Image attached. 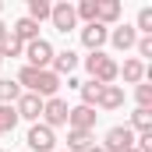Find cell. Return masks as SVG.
Segmentation results:
<instances>
[{"instance_id":"obj_1","label":"cell","mask_w":152,"mask_h":152,"mask_svg":"<svg viewBox=\"0 0 152 152\" xmlns=\"http://www.w3.org/2000/svg\"><path fill=\"white\" fill-rule=\"evenodd\" d=\"M85 71L92 75V81H99V85H113L117 78H120V75H117L120 64L99 50V53H88V57H85Z\"/></svg>"},{"instance_id":"obj_2","label":"cell","mask_w":152,"mask_h":152,"mask_svg":"<svg viewBox=\"0 0 152 152\" xmlns=\"http://www.w3.org/2000/svg\"><path fill=\"white\" fill-rule=\"evenodd\" d=\"M21 57L28 60V67L46 71V67L53 64V46H50L46 39H36V42H28V46H25V53H21Z\"/></svg>"},{"instance_id":"obj_3","label":"cell","mask_w":152,"mask_h":152,"mask_svg":"<svg viewBox=\"0 0 152 152\" xmlns=\"http://www.w3.org/2000/svg\"><path fill=\"white\" fill-rule=\"evenodd\" d=\"M67 103L60 99V96H53V99H42V124L53 131V127H64L67 124Z\"/></svg>"},{"instance_id":"obj_4","label":"cell","mask_w":152,"mask_h":152,"mask_svg":"<svg viewBox=\"0 0 152 152\" xmlns=\"http://www.w3.org/2000/svg\"><path fill=\"white\" fill-rule=\"evenodd\" d=\"M25 142H28L32 152H53V149H57V134H53L46 124H32L28 134H25Z\"/></svg>"},{"instance_id":"obj_5","label":"cell","mask_w":152,"mask_h":152,"mask_svg":"<svg viewBox=\"0 0 152 152\" xmlns=\"http://www.w3.org/2000/svg\"><path fill=\"white\" fill-rule=\"evenodd\" d=\"M127 149H134V131L131 127H110L106 131V138H103V152H127Z\"/></svg>"},{"instance_id":"obj_6","label":"cell","mask_w":152,"mask_h":152,"mask_svg":"<svg viewBox=\"0 0 152 152\" xmlns=\"http://www.w3.org/2000/svg\"><path fill=\"white\" fill-rule=\"evenodd\" d=\"M14 110H18V120H32V124H39V117H42V99H39L36 92H21L18 103H14Z\"/></svg>"},{"instance_id":"obj_7","label":"cell","mask_w":152,"mask_h":152,"mask_svg":"<svg viewBox=\"0 0 152 152\" xmlns=\"http://www.w3.org/2000/svg\"><path fill=\"white\" fill-rule=\"evenodd\" d=\"M106 39H110V28L99 25V21H92V25L81 28V46H85L88 53H99V50L106 46Z\"/></svg>"},{"instance_id":"obj_8","label":"cell","mask_w":152,"mask_h":152,"mask_svg":"<svg viewBox=\"0 0 152 152\" xmlns=\"http://www.w3.org/2000/svg\"><path fill=\"white\" fill-rule=\"evenodd\" d=\"M50 21H53V28H57V32H64V36H67V32L78 25V18H75V4H67V0H64V4H53Z\"/></svg>"},{"instance_id":"obj_9","label":"cell","mask_w":152,"mask_h":152,"mask_svg":"<svg viewBox=\"0 0 152 152\" xmlns=\"http://www.w3.org/2000/svg\"><path fill=\"white\" fill-rule=\"evenodd\" d=\"M96 110H92V106H81V103H78V106H71V110H67V127H71V131H92V127H96Z\"/></svg>"},{"instance_id":"obj_10","label":"cell","mask_w":152,"mask_h":152,"mask_svg":"<svg viewBox=\"0 0 152 152\" xmlns=\"http://www.w3.org/2000/svg\"><path fill=\"white\" fill-rule=\"evenodd\" d=\"M96 106H99V110H120V106H124V85H103Z\"/></svg>"},{"instance_id":"obj_11","label":"cell","mask_w":152,"mask_h":152,"mask_svg":"<svg viewBox=\"0 0 152 152\" xmlns=\"http://www.w3.org/2000/svg\"><path fill=\"white\" fill-rule=\"evenodd\" d=\"M106 42H113L117 50L124 53V50H134V42H138V32H134V25H117L113 32H110V39Z\"/></svg>"},{"instance_id":"obj_12","label":"cell","mask_w":152,"mask_h":152,"mask_svg":"<svg viewBox=\"0 0 152 152\" xmlns=\"http://www.w3.org/2000/svg\"><path fill=\"white\" fill-rule=\"evenodd\" d=\"M78 67V53L75 50H60V53H53V64H50V71L57 78H64V75H71Z\"/></svg>"},{"instance_id":"obj_13","label":"cell","mask_w":152,"mask_h":152,"mask_svg":"<svg viewBox=\"0 0 152 152\" xmlns=\"http://www.w3.org/2000/svg\"><path fill=\"white\" fill-rule=\"evenodd\" d=\"M57 92H60V78L53 75L50 67H46V71H39V81H36V96H39V99H53Z\"/></svg>"},{"instance_id":"obj_14","label":"cell","mask_w":152,"mask_h":152,"mask_svg":"<svg viewBox=\"0 0 152 152\" xmlns=\"http://www.w3.org/2000/svg\"><path fill=\"white\" fill-rule=\"evenodd\" d=\"M117 75H124V81H127V85H138V81H145V75H149V71H145V60L127 57V60H124V67H120Z\"/></svg>"},{"instance_id":"obj_15","label":"cell","mask_w":152,"mask_h":152,"mask_svg":"<svg viewBox=\"0 0 152 152\" xmlns=\"http://www.w3.org/2000/svg\"><path fill=\"white\" fill-rule=\"evenodd\" d=\"M11 36L18 39V42H25V46H28V42H36V39H39V25L32 21V18H18V21H14V28H11Z\"/></svg>"},{"instance_id":"obj_16","label":"cell","mask_w":152,"mask_h":152,"mask_svg":"<svg viewBox=\"0 0 152 152\" xmlns=\"http://www.w3.org/2000/svg\"><path fill=\"white\" fill-rule=\"evenodd\" d=\"M117 18H120V4L117 0H99V7H96V21L99 25H117Z\"/></svg>"},{"instance_id":"obj_17","label":"cell","mask_w":152,"mask_h":152,"mask_svg":"<svg viewBox=\"0 0 152 152\" xmlns=\"http://www.w3.org/2000/svg\"><path fill=\"white\" fill-rule=\"evenodd\" d=\"M92 145V131H67V152H85Z\"/></svg>"},{"instance_id":"obj_18","label":"cell","mask_w":152,"mask_h":152,"mask_svg":"<svg viewBox=\"0 0 152 152\" xmlns=\"http://www.w3.org/2000/svg\"><path fill=\"white\" fill-rule=\"evenodd\" d=\"M18 96H21L18 81H14V78H0V106H14Z\"/></svg>"},{"instance_id":"obj_19","label":"cell","mask_w":152,"mask_h":152,"mask_svg":"<svg viewBox=\"0 0 152 152\" xmlns=\"http://www.w3.org/2000/svg\"><path fill=\"white\" fill-rule=\"evenodd\" d=\"M78 92H81V106H92V110H96V99H99L103 85L88 78V81H81V85H78Z\"/></svg>"},{"instance_id":"obj_20","label":"cell","mask_w":152,"mask_h":152,"mask_svg":"<svg viewBox=\"0 0 152 152\" xmlns=\"http://www.w3.org/2000/svg\"><path fill=\"white\" fill-rule=\"evenodd\" d=\"M50 11H53V4H50V0H28V14H25V18H32V21H46V18H50Z\"/></svg>"},{"instance_id":"obj_21","label":"cell","mask_w":152,"mask_h":152,"mask_svg":"<svg viewBox=\"0 0 152 152\" xmlns=\"http://www.w3.org/2000/svg\"><path fill=\"white\" fill-rule=\"evenodd\" d=\"M131 131H138V134L152 131V110H134L131 113Z\"/></svg>"},{"instance_id":"obj_22","label":"cell","mask_w":152,"mask_h":152,"mask_svg":"<svg viewBox=\"0 0 152 152\" xmlns=\"http://www.w3.org/2000/svg\"><path fill=\"white\" fill-rule=\"evenodd\" d=\"M21 53H25V42H18V39L7 32V36H4V42H0V57L7 60V57H21Z\"/></svg>"},{"instance_id":"obj_23","label":"cell","mask_w":152,"mask_h":152,"mask_svg":"<svg viewBox=\"0 0 152 152\" xmlns=\"http://www.w3.org/2000/svg\"><path fill=\"white\" fill-rule=\"evenodd\" d=\"M96 7H99V0H81L75 7V18H81L85 25H92V21H96Z\"/></svg>"},{"instance_id":"obj_24","label":"cell","mask_w":152,"mask_h":152,"mask_svg":"<svg viewBox=\"0 0 152 152\" xmlns=\"http://www.w3.org/2000/svg\"><path fill=\"white\" fill-rule=\"evenodd\" d=\"M14 127H18V110L14 106H0V134H7Z\"/></svg>"},{"instance_id":"obj_25","label":"cell","mask_w":152,"mask_h":152,"mask_svg":"<svg viewBox=\"0 0 152 152\" xmlns=\"http://www.w3.org/2000/svg\"><path fill=\"white\" fill-rule=\"evenodd\" d=\"M134 99H138V110H152V85L138 81L134 85Z\"/></svg>"},{"instance_id":"obj_26","label":"cell","mask_w":152,"mask_h":152,"mask_svg":"<svg viewBox=\"0 0 152 152\" xmlns=\"http://www.w3.org/2000/svg\"><path fill=\"white\" fill-rule=\"evenodd\" d=\"M134 32L152 36V7H142V11H138V25H134Z\"/></svg>"},{"instance_id":"obj_27","label":"cell","mask_w":152,"mask_h":152,"mask_svg":"<svg viewBox=\"0 0 152 152\" xmlns=\"http://www.w3.org/2000/svg\"><path fill=\"white\" fill-rule=\"evenodd\" d=\"M134 50H138V60H142V57H152V36H138Z\"/></svg>"},{"instance_id":"obj_28","label":"cell","mask_w":152,"mask_h":152,"mask_svg":"<svg viewBox=\"0 0 152 152\" xmlns=\"http://www.w3.org/2000/svg\"><path fill=\"white\" fill-rule=\"evenodd\" d=\"M7 32H11V28H7V25L0 21V42H4V36H7Z\"/></svg>"},{"instance_id":"obj_29","label":"cell","mask_w":152,"mask_h":152,"mask_svg":"<svg viewBox=\"0 0 152 152\" xmlns=\"http://www.w3.org/2000/svg\"><path fill=\"white\" fill-rule=\"evenodd\" d=\"M85 152H103V145H92V149H85Z\"/></svg>"},{"instance_id":"obj_30","label":"cell","mask_w":152,"mask_h":152,"mask_svg":"<svg viewBox=\"0 0 152 152\" xmlns=\"http://www.w3.org/2000/svg\"><path fill=\"white\" fill-rule=\"evenodd\" d=\"M127 152H138V149H127Z\"/></svg>"},{"instance_id":"obj_31","label":"cell","mask_w":152,"mask_h":152,"mask_svg":"<svg viewBox=\"0 0 152 152\" xmlns=\"http://www.w3.org/2000/svg\"><path fill=\"white\" fill-rule=\"evenodd\" d=\"M0 11H4V4H0Z\"/></svg>"},{"instance_id":"obj_32","label":"cell","mask_w":152,"mask_h":152,"mask_svg":"<svg viewBox=\"0 0 152 152\" xmlns=\"http://www.w3.org/2000/svg\"><path fill=\"white\" fill-rule=\"evenodd\" d=\"M0 64H4V57H0Z\"/></svg>"}]
</instances>
